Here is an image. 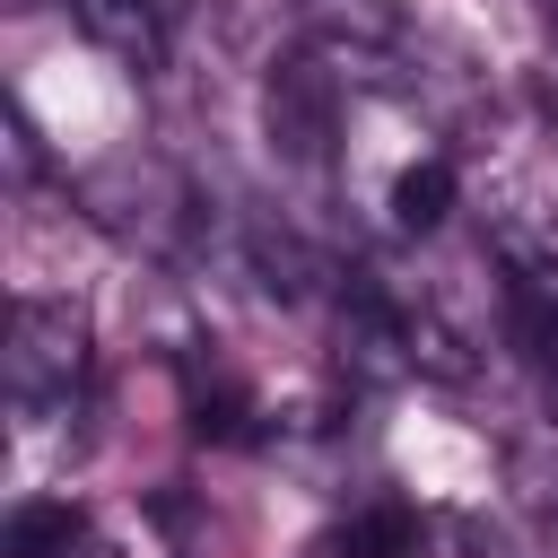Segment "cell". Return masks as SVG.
Instances as JSON below:
<instances>
[{"label":"cell","instance_id":"cell-1","mask_svg":"<svg viewBox=\"0 0 558 558\" xmlns=\"http://www.w3.org/2000/svg\"><path fill=\"white\" fill-rule=\"evenodd\" d=\"M0 384L26 418L70 410L78 384H87V314L70 296H17L9 340H0Z\"/></svg>","mask_w":558,"mask_h":558},{"label":"cell","instance_id":"cell-2","mask_svg":"<svg viewBox=\"0 0 558 558\" xmlns=\"http://www.w3.org/2000/svg\"><path fill=\"white\" fill-rule=\"evenodd\" d=\"M262 122H270V148H279V157L323 166V157H331V140H340V78H331V70H314V61H270Z\"/></svg>","mask_w":558,"mask_h":558},{"label":"cell","instance_id":"cell-3","mask_svg":"<svg viewBox=\"0 0 558 558\" xmlns=\"http://www.w3.org/2000/svg\"><path fill=\"white\" fill-rule=\"evenodd\" d=\"M70 26L113 52L122 70H157L166 61V9L157 0H70Z\"/></svg>","mask_w":558,"mask_h":558},{"label":"cell","instance_id":"cell-4","mask_svg":"<svg viewBox=\"0 0 558 558\" xmlns=\"http://www.w3.org/2000/svg\"><path fill=\"white\" fill-rule=\"evenodd\" d=\"M9 558H105V541H96L87 506H70V497H26V506L9 514Z\"/></svg>","mask_w":558,"mask_h":558},{"label":"cell","instance_id":"cell-5","mask_svg":"<svg viewBox=\"0 0 558 558\" xmlns=\"http://www.w3.org/2000/svg\"><path fill=\"white\" fill-rule=\"evenodd\" d=\"M314 35H323V52H384V44H401V0H288Z\"/></svg>","mask_w":558,"mask_h":558},{"label":"cell","instance_id":"cell-6","mask_svg":"<svg viewBox=\"0 0 558 558\" xmlns=\"http://www.w3.org/2000/svg\"><path fill=\"white\" fill-rule=\"evenodd\" d=\"M453 192H462V174H453L445 148L410 157V166L392 174V227H401V235H436V227L453 218Z\"/></svg>","mask_w":558,"mask_h":558},{"label":"cell","instance_id":"cell-7","mask_svg":"<svg viewBox=\"0 0 558 558\" xmlns=\"http://www.w3.org/2000/svg\"><path fill=\"white\" fill-rule=\"evenodd\" d=\"M314 558H418V523L401 506H366L357 523H340Z\"/></svg>","mask_w":558,"mask_h":558},{"label":"cell","instance_id":"cell-8","mask_svg":"<svg viewBox=\"0 0 558 558\" xmlns=\"http://www.w3.org/2000/svg\"><path fill=\"white\" fill-rule=\"evenodd\" d=\"M157 9H166V17H174V9H183V0H157Z\"/></svg>","mask_w":558,"mask_h":558},{"label":"cell","instance_id":"cell-9","mask_svg":"<svg viewBox=\"0 0 558 558\" xmlns=\"http://www.w3.org/2000/svg\"><path fill=\"white\" fill-rule=\"evenodd\" d=\"M17 9H44V0H17Z\"/></svg>","mask_w":558,"mask_h":558},{"label":"cell","instance_id":"cell-10","mask_svg":"<svg viewBox=\"0 0 558 558\" xmlns=\"http://www.w3.org/2000/svg\"><path fill=\"white\" fill-rule=\"evenodd\" d=\"M549 17H558V0H549Z\"/></svg>","mask_w":558,"mask_h":558}]
</instances>
